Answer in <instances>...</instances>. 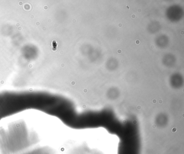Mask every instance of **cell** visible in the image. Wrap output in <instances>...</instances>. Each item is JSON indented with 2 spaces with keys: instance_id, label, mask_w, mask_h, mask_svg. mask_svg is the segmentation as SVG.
<instances>
[{
  "instance_id": "cell-1",
  "label": "cell",
  "mask_w": 184,
  "mask_h": 154,
  "mask_svg": "<svg viewBox=\"0 0 184 154\" xmlns=\"http://www.w3.org/2000/svg\"><path fill=\"white\" fill-rule=\"evenodd\" d=\"M28 109L54 116L73 129L81 117L73 103L61 95L43 91L0 92V120Z\"/></svg>"
}]
</instances>
